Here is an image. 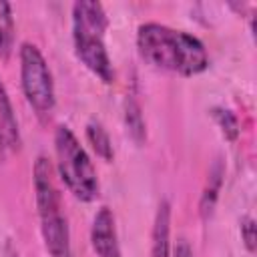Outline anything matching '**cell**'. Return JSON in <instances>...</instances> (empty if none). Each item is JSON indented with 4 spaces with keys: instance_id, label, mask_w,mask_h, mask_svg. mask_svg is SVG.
Here are the masks:
<instances>
[{
    "instance_id": "cell-3",
    "label": "cell",
    "mask_w": 257,
    "mask_h": 257,
    "mask_svg": "<svg viewBox=\"0 0 257 257\" xmlns=\"http://www.w3.org/2000/svg\"><path fill=\"white\" fill-rule=\"evenodd\" d=\"M32 181H34L36 209L40 217V233H42L48 255L50 257H72L70 231H68L66 217L62 215L60 193L54 183V167L44 155L36 157L34 161Z\"/></svg>"
},
{
    "instance_id": "cell-15",
    "label": "cell",
    "mask_w": 257,
    "mask_h": 257,
    "mask_svg": "<svg viewBox=\"0 0 257 257\" xmlns=\"http://www.w3.org/2000/svg\"><path fill=\"white\" fill-rule=\"evenodd\" d=\"M173 257H195L191 245L187 243V239H183V237L177 239V243L173 247Z\"/></svg>"
},
{
    "instance_id": "cell-6",
    "label": "cell",
    "mask_w": 257,
    "mask_h": 257,
    "mask_svg": "<svg viewBox=\"0 0 257 257\" xmlns=\"http://www.w3.org/2000/svg\"><path fill=\"white\" fill-rule=\"evenodd\" d=\"M90 243L98 257H120L114 215L108 207H100L96 211L90 227Z\"/></svg>"
},
{
    "instance_id": "cell-14",
    "label": "cell",
    "mask_w": 257,
    "mask_h": 257,
    "mask_svg": "<svg viewBox=\"0 0 257 257\" xmlns=\"http://www.w3.org/2000/svg\"><path fill=\"white\" fill-rule=\"evenodd\" d=\"M239 229H241V237H243V243L247 247V251H255V241H257V227H255V219L245 215L241 217L239 221Z\"/></svg>"
},
{
    "instance_id": "cell-9",
    "label": "cell",
    "mask_w": 257,
    "mask_h": 257,
    "mask_svg": "<svg viewBox=\"0 0 257 257\" xmlns=\"http://www.w3.org/2000/svg\"><path fill=\"white\" fill-rule=\"evenodd\" d=\"M223 175H225V167H223L221 159H215L211 169H209V175H207V187L203 189V195L199 201V209H201V215L205 219L211 217V213L215 209V203L219 199V191L223 185Z\"/></svg>"
},
{
    "instance_id": "cell-12",
    "label": "cell",
    "mask_w": 257,
    "mask_h": 257,
    "mask_svg": "<svg viewBox=\"0 0 257 257\" xmlns=\"http://www.w3.org/2000/svg\"><path fill=\"white\" fill-rule=\"evenodd\" d=\"M124 122H126V128L131 133V137L137 141V143H143L145 137H147V128H145V118H143V110H141V104L139 100L131 94L124 102Z\"/></svg>"
},
{
    "instance_id": "cell-2",
    "label": "cell",
    "mask_w": 257,
    "mask_h": 257,
    "mask_svg": "<svg viewBox=\"0 0 257 257\" xmlns=\"http://www.w3.org/2000/svg\"><path fill=\"white\" fill-rule=\"evenodd\" d=\"M108 26L106 12L96 0H78L72 4V38L76 56L102 82L114 80V68L104 46V30Z\"/></svg>"
},
{
    "instance_id": "cell-13",
    "label": "cell",
    "mask_w": 257,
    "mask_h": 257,
    "mask_svg": "<svg viewBox=\"0 0 257 257\" xmlns=\"http://www.w3.org/2000/svg\"><path fill=\"white\" fill-rule=\"evenodd\" d=\"M211 112H213V118L217 120L219 128L223 131L225 139L235 141L239 137V120H237L235 112L229 110V108H223V106H215Z\"/></svg>"
},
{
    "instance_id": "cell-7",
    "label": "cell",
    "mask_w": 257,
    "mask_h": 257,
    "mask_svg": "<svg viewBox=\"0 0 257 257\" xmlns=\"http://www.w3.org/2000/svg\"><path fill=\"white\" fill-rule=\"evenodd\" d=\"M20 149V131L18 120L10 102V96L0 78V159L16 153Z\"/></svg>"
},
{
    "instance_id": "cell-4",
    "label": "cell",
    "mask_w": 257,
    "mask_h": 257,
    "mask_svg": "<svg viewBox=\"0 0 257 257\" xmlns=\"http://www.w3.org/2000/svg\"><path fill=\"white\" fill-rule=\"evenodd\" d=\"M54 151H56V171L66 185V189L80 201H94L98 197V177L96 169L78 143L74 133L60 124L54 133Z\"/></svg>"
},
{
    "instance_id": "cell-8",
    "label": "cell",
    "mask_w": 257,
    "mask_h": 257,
    "mask_svg": "<svg viewBox=\"0 0 257 257\" xmlns=\"http://www.w3.org/2000/svg\"><path fill=\"white\" fill-rule=\"evenodd\" d=\"M171 205L167 199L159 203L153 223L151 257H171Z\"/></svg>"
},
{
    "instance_id": "cell-5",
    "label": "cell",
    "mask_w": 257,
    "mask_h": 257,
    "mask_svg": "<svg viewBox=\"0 0 257 257\" xmlns=\"http://www.w3.org/2000/svg\"><path fill=\"white\" fill-rule=\"evenodd\" d=\"M20 82L28 104L40 118L50 116L56 96L52 72L42 56L40 48L32 42H22L20 46Z\"/></svg>"
},
{
    "instance_id": "cell-11",
    "label": "cell",
    "mask_w": 257,
    "mask_h": 257,
    "mask_svg": "<svg viewBox=\"0 0 257 257\" xmlns=\"http://www.w3.org/2000/svg\"><path fill=\"white\" fill-rule=\"evenodd\" d=\"M14 46V18L12 6L6 0H0V56L8 58Z\"/></svg>"
},
{
    "instance_id": "cell-1",
    "label": "cell",
    "mask_w": 257,
    "mask_h": 257,
    "mask_svg": "<svg viewBox=\"0 0 257 257\" xmlns=\"http://www.w3.org/2000/svg\"><path fill=\"white\" fill-rule=\"evenodd\" d=\"M137 48L149 64L181 76L201 74L209 66L205 44L195 34L175 30L167 24H141L137 30Z\"/></svg>"
},
{
    "instance_id": "cell-10",
    "label": "cell",
    "mask_w": 257,
    "mask_h": 257,
    "mask_svg": "<svg viewBox=\"0 0 257 257\" xmlns=\"http://www.w3.org/2000/svg\"><path fill=\"white\" fill-rule=\"evenodd\" d=\"M86 139H88V143L92 145V149L96 151V155L102 161H106V163L112 161V157H114L112 141H110V137H108V133H106V128L102 126L100 120H96V118L88 120V124H86Z\"/></svg>"
},
{
    "instance_id": "cell-16",
    "label": "cell",
    "mask_w": 257,
    "mask_h": 257,
    "mask_svg": "<svg viewBox=\"0 0 257 257\" xmlns=\"http://www.w3.org/2000/svg\"><path fill=\"white\" fill-rule=\"evenodd\" d=\"M120 257H122V255H120Z\"/></svg>"
}]
</instances>
